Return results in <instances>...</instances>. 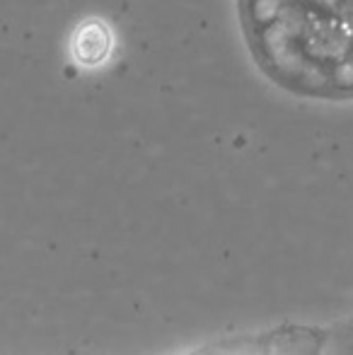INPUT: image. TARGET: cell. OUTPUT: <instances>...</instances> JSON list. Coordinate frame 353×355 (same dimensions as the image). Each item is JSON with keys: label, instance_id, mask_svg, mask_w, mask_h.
Returning a JSON list of instances; mask_svg holds the SVG:
<instances>
[{"label": "cell", "instance_id": "cell-1", "mask_svg": "<svg viewBox=\"0 0 353 355\" xmlns=\"http://www.w3.org/2000/svg\"><path fill=\"white\" fill-rule=\"evenodd\" d=\"M109 51H112V34H109L107 24L99 19H87L78 27L76 37H73V56L78 63L99 66L109 58Z\"/></svg>", "mask_w": 353, "mask_h": 355}]
</instances>
